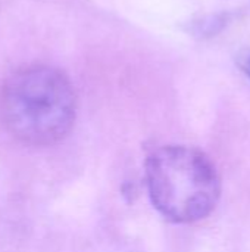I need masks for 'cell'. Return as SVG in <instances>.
<instances>
[{"label":"cell","instance_id":"3","mask_svg":"<svg viewBox=\"0 0 250 252\" xmlns=\"http://www.w3.org/2000/svg\"><path fill=\"white\" fill-rule=\"evenodd\" d=\"M225 21H227L225 15L208 16V18L200 19L199 22H194L192 31L194 32V35H199V37L215 35V32H218L225 25Z\"/></svg>","mask_w":250,"mask_h":252},{"label":"cell","instance_id":"4","mask_svg":"<svg viewBox=\"0 0 250 252\" xmlns=\"http://www.w3.org/2000/svg\"><path fill=\"white\" fill-rule=\"evenodd\" d=\"M236 63L240 68V71L250 78V47L242 49L237 55H236Z\"/></svg>","mask_w":250,"mask_h":252},{"label":"cell","instance_id":"1","mask_svg":"<svg viewBox=\"0 0 250 252\" xmlns=\"http://www.w3.org/2000/svg\"><path fill=\"white\" fill-rule=\"evenodd\" d=\"M0 115L7 131L29 146L63 140L77 118V93L60 69L34 65L13 72L0 92Z\"/></svg>","mask_w":250,"mask_h":252},{"label":"cell","instance_id":"2","mask_svg":"<svg viewBox=\"0 0 250 252\" xmlns=\"http://www.w3.org/2000/svg\"><path fill=\"white\" fill-rule=\"evenodd\" d=\"M147 193L155 210L175 224L197 223L212 214L221 198V177L203 151L164 145L144 162Z\"/></svg>","mask_w":250,"mask_h":252}]
</instances>
